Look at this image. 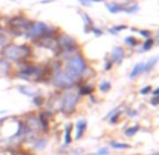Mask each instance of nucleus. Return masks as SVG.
I'll return each instance as SVG.
<instances>
[{"mask_svg": "<svg viewBox=\"0 0 159 155\" xmlns=\"http://www.w3.org/2000/svg\"><path fill=\"white\" fill-rule=\"evenodd\" d=\"M17 69L14 71V76L25 82H33V83H39V82L49 81L51 78V71L48 65H38L24 61V62L17 63Z\"/></svg>", "mask_w": 159, "mask_h": 155, "instance_id": "f257e3e1", "label": "nucleus"}, {"mask_svg": "<svg viewBox=\"0 0 159 155\" xmlns=\"http://www.w3.org/2000/svg\"><path fill=\"white\" fill-rule=\"evenodd\" d=\"M0 57L9 61L10 63H20L28 61L33 57V48L30 44H16L9 42L3 48H0Z\"/></svg>", "mask_w": 159, "mask_h": 155, "instance_id": "f03ea898", "label": "nucleus"}, {"mask_svg": "<svg viewBox=\"0 0 159 155\" xmlns=\"http://www.w3.org/2000/svg\"><path fill=\"white\" fill-rule=\"evenodd\" d=\"M62 63H63L62 65L63 72H65L72 81H75L78 85L80 83V82H83V75H84V72H86L89 63H87L86 57H84L82 52L75 55V57L69 58V59H66L65 62H62Z\"/></svg>", "mask_w": 159, "mask_h": 155, "instance_id": "7ed1b4c3", "label": "nucleus"}, {"mask_svg": "<svg viewBox=\"0 0 159 155\" xmlns=\"http://www.w3.org/2000/svg\"><path fill=\"white\" fill-rule=\"evenodd\" d=\"M59 28L55 27V26H49V24L44 23V21H31V24L28 26V28L24 31V34H23V37L24 38H27L28 41L31 42H35L37 40L42 38V37L45 35H54L57 37L58 34H59Z\"/></svg>", "mask_w": 159, "mask_h": 155, "instance_id": "20e7f679", "label": "nucleus"}, {"mask_svg": "<svg viewBox=\"0 0 159 155\" xmlns=\"http://www.w3.org/2000/svg\"><path fill=\"white\" fill-rule=\"evenodd\" d=\"M80 93H79L78 86L70 87L61 92V106H59V111L63 114H72L76 110L80 100Z\"/></svg>", "mask_w": 159, "mask_h": 155, "instance_id": "39448f33", "label": "nucleus"}, {"mask_svg": "<svg viewBox=\"0 0 159 155\" xmlns=\"http://www.w3.org/2000/svg\"><path fill=\"white\" fill-rule=\"evenodd\" d=\"M30 18H27L23 14H17V16H13L7 20V30H4L9 37L11 38H16V37H23L24 31L28 28V26L31 24Z\"/></svg>", "mask_w": 159, "mask_h": 155, "instance_id": "423d86ee", "label": "nucleus"}, {"mask_svg": "<svg viewBox=\"0 0 159 155\" xmlns=\"http://www.w3.org/2000/svg\"><path fill=\"white\" fill-rule=\"evenodd\" d=\"M49 83L52 85V86L55 87V89L58 90H66V89H70V87H75L78 86V83H76L75 81H72L68 75L63 72V69H58V71L52 72L51 78H49Z\"/></svg>", "mask_w": 159, "mask_h": 155, "instance_id": "0eeeda50", "label": "nucleus"}, {"mask_svg": "<svg viewBox=\"0 0 159 155\" xmlns=\"http://www.w3.org/2000/svg\"><path fill=\"white\" fill-rule=\"evenodd\" d=\"M33 44L39 48H44V49L52 51L54 55H58V52H59V45H58L57 37H54V35H45V37H42V38L37 40Z\"/></svg>", "mask_w": 159, "mask_h": 155, "instance_id": "6e6552de", "label": "nucleus"}, {"mask_svg": "<svg viewBox=\"0 0 159 155\" xmlns=\"http://www.w3.org/2000/svg\"><path fill=\"white\" fill-rule=\"evenodd\" d=\"M25 124V128L27 131H31V133H35V134H39L41 135V124H39V120H38V114L37 113H30L23 119Z\"/></svg>", "mask_w": 159, "mask_h": 155, "instance_id": "1a4fd4ad", "label": "nucleus"}, {"mask_svg": "<svg viewBox=\"0 0 159 155\" xmlns=\"http://www.w3.org/2000/svg\"><path fill=\"white\" fill-rule=\"evenodd\" d=\"M57 41H58V45H59V51L78 45V41H76L75 37L69 35L66 33H62V31H59V34L57 35Z\"/></svg>", "mask_w": 159, "mask_h": 155, "instance_id": "9d476101", "label": "nucleus"}, {"mask_svg": "<svg viewBox=\"0 0 159 155\" xmlns=\"http://www.w3.org/2000/svg\"><path fill=\"white\" fill-rule=\"evenodd\" d=\"M37 114H38V120H39V124H41V133L47 134L49 131V121H51L54 113H51L48 110H42Z\"/></svg>", "mask_w": 159, "mask_h": 155, "instance_id": "9b49d317", "label": "nucleus"}, {"mask_svg": "<svg viewBox=\"0 0 159 155\" xmlns=\"http://www.w3.org/2000/svg\"><path fill=\"white\" fill-rule=\"evenodd\" d=\"M124 58H125V49L123 47H114L111 49L108 59L113 62V65H121L124 62Z\"/></svg>", "mask_w": 159, "mask_h": 155, "instance_id": "f8f14e48", "label": "nucleus"}, {"mask_svg": "<svg viewBox=\"0 0 159 155\" xmlns=\"http://www.w3.org/2000/svg\"><path fill=\"white\" fill-rule=\"evenodd\" d=\"M75 130H76V133H75V138H73V140H80L87 130V120L86 119L78 120L75 124Z\"/></svg>", "mask_w": 159, "mask_h": 155, "instance_id": "ddd939ff", "label": "nucleus"}, {"mask_svg": "<svg viewBox=\"0 0 159 155\" xmlns=\"http://www.w3.org/2000/svg\"><path fill=\"white\" fill-rule=\"evenodd\" d=\"M16 89H17V92H20L21 95L27 96V97H30V99H33L34 96H37L39 93L38 90H35L33 86H30V85H17Z\"/></svg>", "mask_w": 159, "mask_h": 155, "instance_id": "4468645a", "label": "nucleus"}, {"mask_svg": "<svg viewBox=\"0 0 159 155\" xmlns=\"http://www.w3.org/2000/svg\"><path fill=\"white\" fill-rule=\"evenodd\" d=\"M144 68H145V61H141V62H137L134 66H132V69L129 71L128 76L129 79H137V78L139 76V75H144Z\"/></svg>", "mask_w": 159, "mask_h": 155, "instance_id": "2eb2a0df", "label": "nucleus"}, {"mask_svg": "<svg viewBox=\"0 0 159 155\" xmlns=\"http://www.w3.org/2000/svg\"><path fill=\"white\" fill-rule=\"evenodd\" d=\"M78 89H79V93H80V96H92L94 92V86L92 83H89V82H80V83L78 85Z\"/></svg>", "mask_w": 159, "mask_h": 155, "instance_id": "dca6fc26", "label": "nucleus"}, {"mask_svg": "<svg viewBox=\"0 0 159 155\" xmlns=\"http://www.w3.org/2000/svg\"><path fill=\"white\" fill-rule=\"evenodd\" d=\"M13 73V63L0 57V76H10Z\"/></svg>", "mask_w": 159, "mask_h": 155, "instance_id": "f3484780", "label": "nucleus"}, {"mask_svg": "<svg viewBox=\"0 0 159 155\" xmlns=\"http://www.w3.org/2000/svg\"><path fill=\"white\" fill-rule=\"evenodd\" d=\"M47 145H48V138L45 137V135H39V137L31 144V148H33L34 151H44V149L47 148Z\"/></svg>", "mask_w": 159, "mask_h": 155, "instance_id": "a211bd4d", "label": "nucleus"}, {"mask_svg": "<svg viewBox=\"0 0 159 155\" xmlns=\"http://www.w3.org/2000/svg\"><path fill=\"white\" fill-rule=\"evenodd\" d=\"M80 14V17H82V20H83V31L86 34H89L90 31H92V28H93V26H94V21H93V18L90 17L87 13H79Z\"/></svg>", "mask_w": 159, "mask_h": 155, "instance_id": "6ab92c4d", "label": "nucleus"}, {"mask_svg": "<svg viewBox=\"0 0 159 155\" xmlns=\"http://www.w3.org/2000/svg\"><path fill=\"white\" fill-rule=\"evenodd\" d=\"M106 7H107V10L111 13V14H117V13L124 12V10H125V4L124 3H117V2L106 3Z\"/></svg>", "mask_w": 159, "mask_h": 155, "instance_id": "aec40b11", "label": "nucleus"}, {"mask_svg": "<svg viewBox=\"0 0 159 155\" xmlns=\"http://www.w3.org/2000/svg\"><path fill=\"white\" fill-rule=\"evenodd\" d=\"M153 45H155V38H153V37L147 38L141 44V48H139V49H137V52H139V54H145V52H148V51H149Z\"/></svg>", "mask_w": 159, "mask_h": 155, "instance_id": "412c9836", "label": "nucleus"}, {"mask_svg": "<svg viewBox=\"0 0 159 155\" xmlns=\"http://www.w3.org/2000/svg\"><path fill=\"white\" fill-rule=\"evenodd\" d=\"M72 131H73V124H66L65 125V131H63V143H65V145H69L70 143H72L73 137H72Z\"/></svg>", "mask_w": 159, "mask_h": 155, "instance_id": "4be33fe9", "label": "nucleus"}, {"mask_svg": "<svg viewBox=\"0 0 159 155\" xmlns=\"http://www.w3.org/2000/svg\"><path fill=\"white\" fill-rule=\"evenodd\" d=\"M158 62H159V55H155V57L151 58L149 61H147V62H145V68H144V75L151 73V71L155 68Z\"/></svg>", "mask_w": 159, "mask_h": 155, "instance_id": "5701e85b", "label": "nucleus"}, {"mask_svg": "<svg viewBox=\"0 0 159 155\" xmlns=\"http://www.w3.org/2000/svg\"><path fill=\"white\" fill-rule=\"evenodd\" d=\"M125 4V10L124 12L127 13V14H134V13H137L139 10V6L135 2H127V3H124Z\"/></svg>", "mask_w": 159, "mask_h": 155, "instance_id": "b1692460", "label": "nucleus"}, {"mask_svg": "<svg viewBox=\"0 0 159 155\" xmlns=\"http://www.w3.org/2000/svg\"><path fill=\"white\" fill-rule=\"evenodd\" d=\"M31 100H33V105L35 106V107H38V109H41V107H44L45 106V97L41 95V93H38L37 96H34Z\"/></svg>", "mask_w": 159, "mask_h": 155, "instance_id": "393cba45", "label": "nucleus"}, {"mask_svg": "<svg viewBox=\"0 0 159 155\" xmlns=\"http://www.w3.org/2000/svg\"><path fill=\"white\" fill-rule=\"evenodd\" d=\"M124 42H125L127 45H129L131 48H135V47H138L141 42H139V40L137 38V37H134V35H128V37H125L124 38Z\"/></svg>", "mask_w": 159, "mask_h": 155, "instance_id": "a878e982", "label": "nucleus"}, {"mask_svg": "<svg viewBox=\"0 0 159 155\" xmlns=\"http://www.w3.org/2000/svg\"><path fill=\"white\" fill-rule=\"evenodd\" d=\"M110 89H111V82L107 81V79H103V81L99 83L100 93H107V92H110Z\"/></svg>", "mask_w": 159, "mask_h": 155, "instance_id": "bb28decb", "label": "nucleus"}, {"mask_svg": "<svg viewBox=\"0 0 159 155\" xmlns=\"http://www.w3.org/2000/svg\"><path fill=\"white\" fill-rule=\"evenodd\" d=\"M110 147L114 149H129L131 145L127 143H120V141H111L110 143Z\"/></svg>", "mask_w": 159, "mask_h": 155, "instance_id": "cd10ccee", "label": "nucleus"}, {"mask_svg": "<svg viewBox=\"0 0 159 155\" xmlns=\"http://www.w3.org/2000/svg\"><path fill=\"white\" fill-rule=\"evenodd\" d=\"M141 130V125H138V124H135V125H132V127H128V128H125V131H124V134L127 135V137H134L137 133Z\"/></svg>", "mask_w": 159, "mask_h": 155, "instance_id": "c85d7f7f", "label": "nucleus"}, {"mask_svg": "<svg viewBox=\"0 0 159 155\" xmlns=\"http://www.w3.org/2000/svg\"><path fill=\"white\" fill-rule=\"evenodd\" d=\"M16 152H17V148H14V147L4 145L0 148V155H16Z\"/></svg>", "mask_w": 159, "mask_h": 155, "instance_id": "c756f323", "label": "nucleus"}, {"mask_svg": "<svg viewBox=\"0 0 159 155\" xmlns=\"http://www.w3.org/2000/svg\"><path fill=\"white\" fill-rule=\"evenodd\" d=\"M128 28V26H125V24H120V26H113L111 28H108V33L110 34H120L121 31H124V30H127Z\"/></svg>", "mask_w": 159, "mask_h": 155, "instance_id": "7c9ffc66", "label": "nucleus"}, {"mask_svg": "<svg viewBox=\"0 0 159 155\" xmlns=\"http://www.w3.org/2000/svg\"><path fill=\"white\" fill-rule=\"evenodd\" d=\"M10 42V37L9 34L6 33V31H0V48H3L6 44H9Z\"/></svg>", "mask_w": 159, "mask_h": 155, "instance_id": "2f4dec72", "label": "nucleus"}, {"mask_svg": "<svg viewBox=\"0 0 159 155\" xmlns=\"http://www.w3.org/2000/svg\"><path fill=\"white\" fill-rule=\"evenodd\" d=\"M131 31H134V33H138L139 35L144 37L145 40L152 37V31H151V30H138V28H131Z\"/></svg>", "mask_w": 159, "mask_h": 155, "instance_id": "473e14b6", "label": "nucleus"}, {"mask_svg": "<svg viewBox=\"0 0 159 155\" xmlns=\"http://www.w3.org/2000/svg\"><path fill=\"white\" fill-rule=\"evenodd\" d=\"M151 92H152V86H151V85L142 86L141 89H139V95H141V96H147V95H149Z\"/></svg>", "mask_w": 159, "mask_h": 155, "instance_id": "72a5a7b5", "label": "nucleus"}, {"mask_svg": "<svg viewBox=\"0 0 159 155\" xmlns=\"http://www.w3.org/2000/svg\"><path fill=\"white\" fill-rule=\"evenodd\" d=\"M94 154L96 155H110V148H108V147H102V148L96 149Z\"/></svg>", "mask_w": 159, "mask_h": 155, "instance_id": "f704fd0d", "label": "nucleus"}, {"mask_svg": "<svg viewBox=\"0 0 159 155\" xmlns=\"http://www.w3.org/2000/svg\"><path fill=\"white\" fill-rule=\"evenodd\" d=\"M111 68H113V62H111L108 58H106V61H104V65H103V71L104 72H110L111 71Z\"/></svg>", "mask_w": 159, "mask_h": 155, "instance_id": "c9c22d12", "label": "nucleus"}, {"mask_svg": "<svg viewBox=\"0 0 159 155\" xmlns=\"http://www.w3.org/2000/svg\"><path fill=\"white\" fill-rule=\"evenodd\" d=\"M90 33H93L96 37H102L103 34H104V31L102 30V28H99V27H96V26H93V28H92V31Z\"/></svg>", "mask_w": 159, "mask_h": 155, "instance_id": "e433bc0d", "label": "nucleus"}, {"mask_svg": "<svg viewBox=\"0 0 159 155\" xmlns=\"http://www.w3.org/2000/svg\"><path fill=\"white\" fill-rule=\"evenodd\" d=\"M149 105L153 106V107H156V106H159V96H152V99H151Z\"/></svg>", "mask_w": 159, "mask_h": 155, "instance_id": "4c0bfd02", "label": "nucleus"}, {"mask_svg": "<svg viewBox=\"0 0 159 155\" xmlns=\"http://www.w3.org/2000/svg\"><path fill=\"white\" fill-rule=\"evenodd\" d=\"M125 114H127V117H135L137 114H138V111L134 110V109H127V110H125Z\"/></svg>", "mask_w": 159, "mask_h": 155, "instance_id": "58836bf2", "label": "nucleus"}, {"mask_svg": "<svg viewBox=\"0 0 159 155\" xmlns=\"http://www.w3.org/2000/svg\"><path fill=\"white\" fill-rule=\"evenodd\" d=\"M79 2H80V4H82V6H84V7H90V6H92L90 0H79Z\"/></svg>", "mask_w": 159, "mask_h": 155, "instance_id": "ea45409f", "label": "nucleus"}, {"mask_svg": "<svg viewBox=\"0 0 159 155\" xmlns=\"http://www.w3.org/2000/svg\"><path fill=\"white\" fill-rule=\"evenodd\" d=\"M9 119H10L9 116H3V117H0V127H3V124H4V123H6Z\"/></svg>", "mask_w": 159, "mask_h": 155, "instance_id": "a19ab883", "label": "nucleus"}, {"mask_svg": "<svg viewBox=\"0 0 159 155\" xmlns=\"http://www.w3.org/2000/svg\"><path fill=\"white\" fill-rule=\"evenodd\" d=\"M151 95H152V96H159V87H155V89H152Z\"/></svg>", "mask_w": 159, "mask_h": 155, "instance_id": "79ce46f5", "label": "nucleus"}, {"mask_svg": "<svg viewBox=\"0 0 159 155\" xmlns=\"http://www.w3.org/2000/svg\"><path fill=\"white\" fill-rule=\"evenodd\" d=\"M102 2H106V0H90V3H102Z\"/></svg>", "mask_w": 159, "mask_h": 155, "instance_id": "37998d69", "label": "nucleus"}, {"mask_svg": "<svg viewBox=\"0 0 159 155\" xmlns=\"http://www.w3.org/2000/svg\"><path fill=\"white\" fill-rule=\"evenodd\" d=\"M72 154H73V155H84V154H80V152H79V151H75V149H73V151H72Z\"/></svg>", "mask_w": 159, "mask_h": 155, "instance_id": "c03bdc74", "label": "nucleus"}, {"mask_svg": "<svg viewBox=\"0 0 159 155\" xmlns=\"http://www.w3.org/2000/svg\"><path fill=\"white\" fill-rule=\"evenodd\" d=\"M153 38H158V41H155V44H156V42H158V44H159V31H158V33H156V37H153Z\"/></svg>", "mask_w": 159, "mask_h": 155, "instance_id": "a18cd8bd", "label": "nucleus"}, {"mask_svg": "<svg viewBox=\"0 0 159 155\" xmlns=\"http://www.w3.org/2000/svg\"><path fill=\"white\" fill-rule=\"evenodd\" d=\"M152 155H159V152H155V154H152Z\"/></svg>", "mask_w": 159, "mask_h": 155, "instance_id": "49530a36", "label": "nucleus"}]
</instances>
